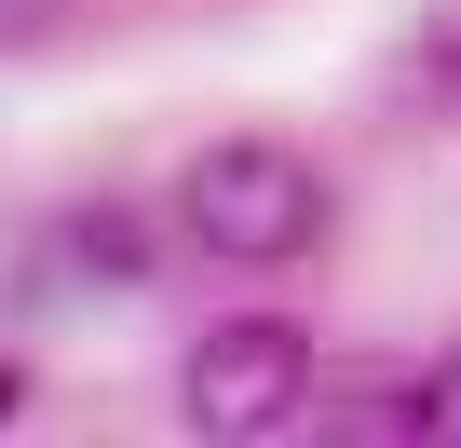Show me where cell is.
Segmentation results:
<instances>
[{
  "label": "cell",
  "mask_w": 461,
  "mask_h": 448,
  "mask_svg": "<svg viewBox=\"0 0 461 448\" xmlns=\"http://www.w3.org/2000/svg\"><path fill=\"white\" fill-rule=\"evenodd\" d=\"M68 286H95V299H122V286H149V217L136 204H82V217H55V245H41Z\"/></svg>",
  "instance_id": "3"
},
{
  "label": "cell",
  "mask_w": 461,
  "mask_h": 448,
  "mask_svg": "<svg viewBox=\"0 0 461 448\" xmlns=\"http://www.w3.org/2000/svg\"><path fill=\"white\" fill-rule=\"evenodd\" d=\"M0 421H14V367H0Z\"/></svg>",
  "instance_id": "6"
},
{
  "label": "cell",
  "mask_w": 461,
  "mask_h": 448,
  "mask_svg": "<svg viewBox=\"0 0 461 448\" xmlns=\"http://www.w3.org/2000/svg\"><path fill=\"white\" fill-rule=\"evenodd\" d=\"M68 14H82V0H0V55H41Z\"/></svg>",
  "instance_id": "4"
},
{
  "label": "cell",
  "mask_w": 461,
  "mask_h": 448,
  "mask_svg": "<svg viewBox=\"0 0 461 448\" xmlns=\"http://www.w3.org/2000/svg\"><path fill=\"white\" fill-rule=\"evenodd\" d=\"M326 177L299 163V150H272V136H217L190 177H176V232L203 245V259H230V272H285V259H312L326 245Z\"/></svg>",
  "instance_id": "1"
},
{
  "label": "cell",
  "mask_w": 461,
  "mask_h": 448,
  "mask_svg": "<svg viewBox=\"0 0 461 448\" xmlns=\"http://www.w3.org/2000/svg\"><path fill=\"white\" fill-rule=\"evenodd\" d=\"M434 448H461V340L434 353Z\"/></svg>",
  "instance_id": "5"
},
{
  "label": "cell",
  "mask_w": 461,
  "mask_h": 448,
  "mask_svg": "<svg viewBox=\"0 0 461 448\" xmlns=\"http://www.w3.org/2000/svg\"><path fill=\"white\" fill-rule=\"evenodd\" d=\"M176 421L217 434V448L299 434V421H312V340H299L285 313H230V326H203L190 367H176Z\"/></svg>",
  "instance_id": "2"
}]
</instances>
